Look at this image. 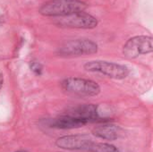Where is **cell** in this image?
<instances>
[{"label":"cell","mask_w":153,"mask_h":152,"mask_svg":"<svg viewBox=\"0 0 153 152\" xmlns=\"http://www.w3.org/2000/svg\"><path fill=\"white\" fill-rule=\"evenodd\" d=\"M85 9L86 4L81 0H50L39 8V13L44 16L63 17Z\"/></svg>","instance_id":"cell-1"},{"label":"cell","mask_w":153,"mask_h":152,"mask_svg":"<svg viewBox=\"0 0 153 152\" xmlns=\"http://www.w3.org/2000/svg\"><path fill=\"white\" fill-rule=\"evenodd\" d=\"M3 82H4V77H3L2 74H0V89H1V87L3 85Z\"/></svg>","instance_id":"cell-13"},{"label":"cell","mask_w":153,"mask_h":152,"mask_svg":"<svg viewBox=\"0 0 153 152\" xmlns=\"http://www.w3.org/2000/svg\"><path fill=\"white\" fill-rule=\"evenodd\" d=\"M98 51V46L95 42L85 39H73L65 42L58 48V53L62 56H84L94 54Z\"/></svg>","instance_id":"cell-4"},{"label":"cell","mask_w":153,"mask_h":152,"mask_svg":"<svg viewBox=\"0 0 153 152\" xmlns=\"http://www.w3.org/2000/svg\"><path fill=\"white\" fill-rule=\"evenodd\" d=\"M93 141L87 135H69L63 136L56 140V145L58 148L67 151H81L87 149Z\"/></svg>","instance_id":"cell-7"},{"label":"cell","mask_w":153,"mask_h":152,"mask_svg":"<svg viewBox=\"0 0 153 152\" xmlns=\"http://www.w3.org/2000/svg\"><path fill=\"white\" fill-rule=\"evenodd\" d=\"M30 69H31V71L34 73H36V74H38V75H40L41 74V73H42V65L39 64V63H37V62H33L31 65H30Z\"/></svg>","instance_id":"cell-12"},{"label":"cell","mask_w":153,"mask_h":152,"mask_svg":"<svg viewBox=\"0 0 153 152\" xmlns=\"http://www.w3.org/2000/svg\"><path fill=\"white\" fill-rule=\"evenodd\" d=\"M92 133L98 138L108 141H115L125 135L123 129L115 125H102L95 126L92 129Z\"/></svg>","instance_id":"cell-8"},{"label":"cell","mask_w":153,"mask_h":152,"mask_svg":"<svg viewBox=\"0 0 153 152\" xmlns=\"http://www.w3.org/2000/svg\"><path fill=\"white\" fill-rule=\"evenodd\" d=\"M82 152H118V150L115 146L108 143L92 142L90 146Z\"/></svg>","instance_id":"cell-11"},{"label":"cell","mask_w":153,"mask_h":152,"mask_svg":"<svg viewBox=\"0 0 153 152\" xmlns=\"http://www.w3.org/2000/svg\"><path fill=\"white\" fill-rule=\"evenodd\" d=\"M152 38L148 36H136L126 41L123 47V54L126 58L133 59L140 55L152 52Z\"/></svg>","instance_id":"cell-6"},{"label":"cell","mask_w":153,"mask_h":152,"mask_svg":"<svg viewBox=\"0 0 153 152\" xmlns=\"http://www.w3.org/2000/svg\"><path fill=\"white\" fill-rule=\"evenodd\" d=\"M62 88L67 93L81 97L97 96L100 92V87L96 82L76 77H69L64 80Z\"/></svg>","instance_id":"cell-2"},{"label":"cell","mask_w":153,"mask_h":152,"mask_svg":"<svg viewBox=\"0 0 153 152\" xmlns=\"http://www.w3.org/2000/svg\"><path fill=\"white\" fill-rule=\"evenodd\" d=\"M68 115L76 116L79 118H82L86 120L88 123L94 122L100 118L98 108L94 105H85V106L76 108L72 112L68 113Z\"/></svg>","instance_id":"cell-10"},{"label":"cell","mask_w":153,"mask_h":152,"mask_svg":"<svg viewBox=\"0 0 153 152\" xmlns=\"http://www.w3.org/2000/svg\"><path fill=\"white\" fill-rule=\"evenodd\" d=\"M56 24L61 27L76 28V29H92L98 25V21L92 15L84 13L78 12L69 15L59 17L56 22Z\"/></svg>","instance_id":"cell-5"},{"label":"cell","mask_w":153,"mask_h":152,"mask_svg":"<svg viewBox=\"0 0 153 152\" xmlns=\"http://www.w3.org/2000/svg\"><path fill=\"white\" fill-rule=\"evenodd\" d=\"M88 122L82 118L73 116L70 115H64L57 118L53 119L50 122V126L56 129H74L80 128L87 125Z\"/></svg>","instance_id":"cell-9"},{"label":"cell","mask_w":153,"mask_h":152,"mask_svg":"<svg viewBox=\"0 0 153 152\" xmlns=\"http://www.w3.org/2000/svg\"><path fill=\"white\" fill-rule=\"evenodd\" d=\"M83 67L88 72L100 73L117 80L125 79L129 74V70L126 66L107 61H91L86 63Z\"/></svg>","instance_id":"cell-3"}]
</instances>
